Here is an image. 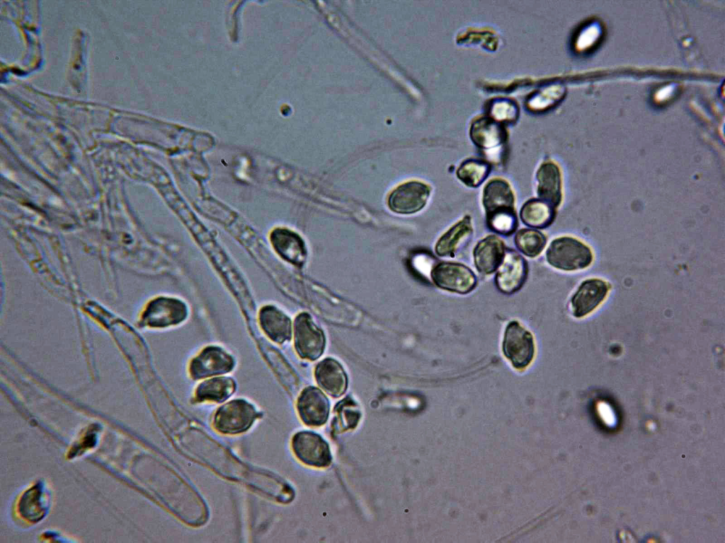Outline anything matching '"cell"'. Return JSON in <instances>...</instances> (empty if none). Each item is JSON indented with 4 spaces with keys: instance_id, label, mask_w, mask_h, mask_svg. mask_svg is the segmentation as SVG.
<instances>
[{
    "instance_id": "cell-1",
    "label": "cell",
    "mask_w": 725,
    "mask_h": 543,
    "mask_svg": "<svg viewBox=\"0 0 725 543\" xmlns=\"http://www.w3.org/2000/svg\"><path fill=\"white\" fill-rule=\"evenodd\" d=\"M482 204L490 230L503 235L515 231L518 221L515 211V195L506 180L493 178L485 185Z\"/></svg>"
},
{
    "instance_id": "cell-2",
    "label": "cell",
    "mask_w": 725,
    "mask_h": 543,
    "mask_svg": "<svg viewBox=\"0 0 725 543\" xmlns=\"http://www.w3.org/2000/svg\"><path fill=\"white\" fill-rule=\"evenodd\" d=\"M593 259L590 247L571 236L554 239L546 251V259L549 264L565 272L587 268L592 263Z\"/></svg>"
},
{
    "instance_id": "cell-3",
    "label": "cell",
    "mask_w": 725,
    "mask_h": 543,
    "mask_svg": "<svg viewBox=\"0 0 725 543\" xmlns=\"http://www.w3.org/2000/svg\"><path fill=\"white\" fill-rule=\"evenodd\" d=\"M502 351L514 368L525 369L532 363L535 353L532 333L519 322H509L504 331Z\"/></svg>"
},
{
    "instance_id": "cell-4",
    "label": "cell",
    "mask_w": 725,
    "mask_h": 543,
    "mask_svg": "<svg viewBox=\"0 0 725 543\" xmlns=\"http://www.w3.org/2000/svg\"><path fill=\"white\" fill-rule=\"evenodd\" d=\"M258 416V411L251 403L244 399H234L217 410L212 424L217 431L234 435L247 431Z\"/></svg>"
},
{
    "instance_id": "cell-5",
    "label": "cell",
    "mask_w": 725,
    "mask_h": 543,
    "mask_svg": "<svg viewBox=\"0 0 725 543\" xmlns=\"http://www.w3.org/2000/svg\"><path fill=\"white\" fill-rule=\"evenodd\" d=\"M294 342L297 354L303 359L315 361L324 351V333L307 313H299L295 320Z\"/></svg>"
},
{
    "instance_id": "cell-6",
    "label": "cell",
    "mask_w": 725,
    "mask_h": 543,
    "mask_svg": "<svg viewBox=\"0 0 725 543\" xmlns=\"http://www.w3.org/2000/svg\"><path fill=\"white\" fill-rule=\"evenodd\" d=\"M431 192L430 187L418 180H410L396 187L387 200L390 211L400 215H411L421 211Z\"/></svg>"
},
{
    "instance_id": "cell-7",
    "label": "cell",
    "mask_w": 725,
    "mask_h": 543,
    "mask_svg": "<svg viewBox=\"0 0 725 543\" xmlns=\"http://www.w3.org/2000/svg\"><path fill=\"white\" fill-rule=\"evenodd\" d=\"M430 277L438 288L459 294L471 292L477 285L476 276L472 269L458 262H439L433 267Z\"/></svg>"
},
{
    "instance_id": "cell-8",
    "label": "cell",
    "mask_w": 725,
    "mask_h": 543,
    "mask_svg": "<svg viewBox=\"0 0 725 543\" xmlns=\"http://www.w3.org/2000/svg\"><path fill=\"white\" fill-rule=\"evenodd\" d=\"M292 448L297 458L308 466L323 468L331 463L328 443L316 433L307 431L297 433L292 439Z\"/></svg>"
},
{
    "instance_id": "cell-9",
    "label": "cell",
    "mask_w": 725,
    "mask_h": 543,
    "mask_svg": "<svg viewBox=\"0 0 725 543\" xmlns=\"http://www.w3.org/2000/svg\"><path fill=\"white\" fill-rule=\"evenodd\" d=\"M527 274L526 260L515 250L506 249L504 259L495 276L496 286L505 294L513 293L523 286Z\"/></svg>"
},
{
    "instance_id": "cell-10",
    "label": "cell",
    "mask_w": 725,
    "mask_h": 543,
    "mask_svg": "<svg viewBox=\"0 0 725 543\" xmlns=\"http://www.w3.org/2000/svg\"><path fill=\"white\" fill-rule=\"evenodd\" d=\"M609 290L610 286L602 279L583 281L570 300L573 315L581 318L591 313L604 301Z\"/></svg>"
},
{
    "instance_id": "cell-11",
    "label": "cell",
    "mask_w": 725,
    "mask_h": 543,
    "mask_svg": "<svg viewBox=\"0 0 725 543\" xmlns=\"http://www.w3.org/2000/svg\"><path fill=\"white\" fill-rule=\"evenodd\" d=\"M297 409L304 424L309 426H321L328 420L330 404L321 390L308 386L300 393Z\"/></svg>"
},
{
    "instance_id": "cell-12",
    "label": "cell",
    "mask_w": 725,
    "mask_h": 543,
    "mask_svg": "<svg viewBox=\"0 0 725 543\" xmlns=\"http://www.w3.org/2000/svg\"><path fill=\"white\" fill-rule=\"evenodd\" d=\"M234 366L232 356L217 346H209L200 352L190 365V373L194 379L223 374Z\"/></svg>"
},
{
    "instance_id": "cell-13",
    "label": "cell",
    "mask_w": 725,
    "mask_h": 543,
    "mask_svg": "<svg viewBox=\"0 0 725 543\" xmlns=\"http://www.w3.org/2000/svg\"><path fill=\"white\" fill-rule=\"evenodd\" d=\"M186 316L184 304L176 299L160 298L147 306L142 322L152 327H164L178 324Z\"/></svg>"
},
{
    "instance_id": "cell-14",
    "label": "cell",
    "mask_w": 725,
    "mask_h": 543,
    "mask_svg": "<svg viewBox=\"0 0 725 543\" xmlns=\"http://www.w3.org/2000/svg\"><path fill=\"white\" fill-rule=\"evenodd\" d=\"M506 252L504 243L490 235L479 241L473 250V258L477 271L485 275L495 272L501 265Z\"/></svg>"
},
{
    "instance_id": "cell-15",
    "label": "cell",
    "mask_w": 725,
    "mask_h": 543,
    "mask_svg": "<svg viewBox=\"0 0 725 543\" xmlns=\"http://www.w3.org/2000/svg\"><path fill=\"white\" fill-rule=\"evenodd\" d=\"M314 377L319 386L332 397H340L347 390L346 373L334 358H326L319 362L314 369Z\"/></svg>"
},
{
    "instance_id": "cell-16",
    "label": "cell",
    "mask_w": 725,
    "mask_h": 543,
    "mask_svg": "<svg viewBox=\"0 0 725 543\" xmlns=\"http://www.w3.org/2000/svg\"><path fill=\"white\" fill-rule=\"evenodd\" d=\"M536 180L538 199L556 209L562 199L561 175L559 166L552 161L543 163L537 170Z\"/></svg>"
},
{
    "instance_id": "cell-17",
    "label": "cell",
    "mask_w": 725,
    "mask_h": 543,
    "mask_svg": "<svg viewBox=\"0 0 725 543\" xmlns=\"http://www.w3.org/2000/svg\"><path fill=\"white\" fill-rule=\"evenodd\" d=\"M271 241L282 259L295 266H303L307 259V247L297 233L286 228H277L272 233Z\"/></svg>"
},
{
    "instance_id": "cell-18",
    "label": "cell",
    "mask_w": 725,
    "mask_h": 543,
    "mask_svg": "<svg viewBox=\"0 0 725 543\" xmlns=\"http://www.w3.org/2000/svg\"><path fill=\"white\" fill-rule=\"evenodd\" d=\"M472 233L471 217L465 215L438 240L435 246L436 254L440 257H453L459 247L462 243H465Z\"/></svg>"
},
{
    "instance_id": "cell-19",
    "label": "cell",
    "mask_w": 725,
    "mask_h": 543,
    "mask_svg": "<svg viewBox=\"0 0 725 543\" xmlns=\"http://www.w3.org/2000/svg\"><path fill=\"white\" fill-rule=\"evenodd\" d=\"M264 332L273 341L282 344L291 339L292 322L288 316L273 305L263 307L259 314Z\"/></svg>"
},
{
    "instance_id": "cell-20",
    "label": "cell",
    "mask_w": 725,
    "mask_h": 543,
    "mask_svg": "<svg viewBox=\"0 0 725 543\" xmlns=\"http://www.w3.org/2000/svg\"><path fill=\"white\" fill-rule=\"evenodd\" d=\"M470 135L473 142L484 149L498 147L506 139V132L502 127L487 118L475 121L472 125Z\"/></svg>"
},
{
    "instance_id": "cell-21",
    "label": "cell",
    "mask_w": 725,
    "mask_h": 543,
    "mask_svg": "<svg viewBox=\"0 0 725 543\" xmlns=\"http://www.w3.org/2000/svg\"><path fill=\"white\" fill-rule=\"evenodd\" d=\"M555 210L541 199L532 198L522 206L520 218L528 227L545 228L553 223L556 216Z\"/></svg>"
},
{
    "instance_id": "cell-22",
    "label": "cell",
    "mask_w": 725,
    "mask_h": 543,
    "mask_svg": "<svg viewBox=\"0 0 725 543\" xmlns=\"http://www.w3.org/2000/svg\"><path fill=\"white\" fill-rule=\"evenodd\" d=\"M235 390L234 381L230 378H215L200 383L195 392L198 402H222L228 399Z\"/></svg>"
},
{
    "instance_id": "cell-23",
    "label": "cell",
    "mask_w": 725,
    "mask_h": 543,
    "mask_svg": "<svg viewBox=\"0 0 725 543\" xmlns=\"http://www.w3.org/2000/svg\"><path fill=\"white\" fill-rule=\"evenodd\" d=\"M490 171V165L486 161L469 158L460 164L456 171V175L467 187L476 188L485 181Z\"/></svg>"
},
{
    "instance_id": "cell-24",
    "label": "cell",
    "mask_w": 725,
    "mask_h": 543,
    "mask_svg": "<svg viewBox=\"0 0 725 543\" xmlns=\"http://www.w3.org/2000/svg\"><path fill=\"white\" fill-rule=\"evenodd\" d=\"M547 238L542 232L529 228L519 230L514 238L516 247L529 257L538 256L544 249Z\"/></svg>"
},
{
    "instance_id": "cell-25",
    "label": "cell",
    "mask_w": 725,
    "mask_h": 543,
    "mask_svg": "<svg viewBox=\"0 0 725 543\" xmlns=\"http://www.w3.org/2000/svg\"><path fill=\"white\" fill-rule=\"evenodd\" d=\"M21 514L30 521H38L45 515L43 491L41 486L35 485L26 491L19 503Z\"/></svg>"
},
{
    "instance_id": "cell-26",
    "label": "cell",
    "mask_w": 725,
    "mask_h": 543,
    "mask_svg": "<svg viewBox=\"0 0 725 543\" xmlns=\"http://www.w3.org/2000/svg\"><path fill=\"white\" fill-rule=\"evenodd\" d=\"M336 410L339 415V424L342 430L353 428L358 425L360 417V412L357 408L355 402L344 399L338 404Z\"/></svg>"
},
{
    "instance_id": "cell-27",
    "label": "cell",
    "mask_w": 725,
    "mask_h": 543,
    "mask_svg": "<svg viewBox=\"0 0 725 543\" xmlns=\"http://www.w3.org/2000/svg\"><path fill=\"white\" fill-rule=\"evenodd\" d=\"M561 94L559 88L556 86L549 87L532 98L530 105L533 108H543L551 104L552 101L556 100Z\"/></svg>"
},
{
    "instance_id": "cell-28",
    "label": "cell",
    "mask_w": 725,
    "mask_h": 543,
    "mask_svg": "<svg viewBox=\"0 0 725 543\" xmlns=\"http://www.w3.org/2000/svg\"><path fill=\"white\" fill-rule=\"evenodd\" d=\"M492 114L499 119H509L514 117L516 108L508 101H500L494 104Z\"/></svg>"
}]
</instances>
